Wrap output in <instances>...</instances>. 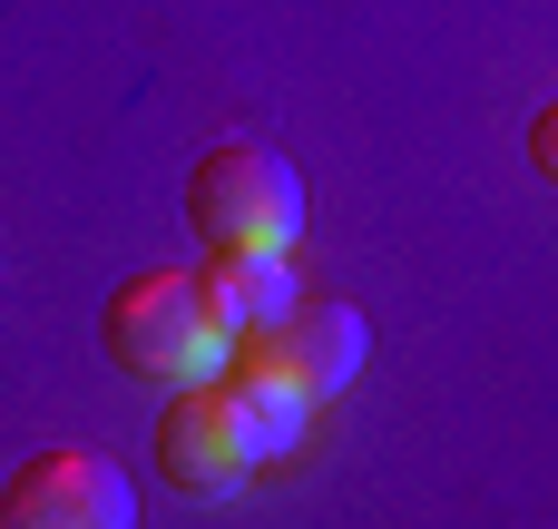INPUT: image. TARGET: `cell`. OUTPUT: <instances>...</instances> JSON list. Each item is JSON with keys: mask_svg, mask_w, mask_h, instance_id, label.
I'll return each instance as SVG.
<instances>
[{"mask_svg": "<svg viewBox=\"0 0 558 529\" xmlns=\"http://www.w3.org/2000/svg\"><path fill=\"white\" fill-rule=\"evenodd\" d=\"M294 432H304L294 402H265V393H245L226 373H196V383L167 393L157 471L177 491H196V501H226V491H245V471H265L275 452H294Z\"/></svg>", "mask_w": 558, "mask_h": 529, "instance_id": "1", "label": "cell"}, {"mask_svg": "<svg viewBox=\"0 0 558 529\" xmlns=\"http://www.w3.org/2000/svg\"><path fill=\"white\" fill-rule=\"evenodd\" d=\"M363 344H373V324H363L343 294H294V314L265 324V334H235L216 373L245 383V393H265V402L314 412L324 393H343V383L363 373Z\"/></svg>", "mask_w": 558, "mask_h": 529, "instance_id": "2", "label": "cell"}, {"mask_svg": "<svg viewBox=\"0 0 558 529\" xmlns=\"http://www.w3.org/2000/svg\"><path fill=\"white\" fill-rule=\"evenodd\" d=\"M186 226H196L206 255H284L294 226H304V187L275 147L226 137L186 167Z\"/></svg>", "mask_w": 558, "mask_h": 529, "instance_id": "3", "label": "cell"}, {"mask_svg": "<svg viewBox=\"0 0 558 529\" xmlns=\"http://www.w3.org/2000/svg\"><path fill=\"white\" fill-rule=\"evenodd\" d=\"M98 353H108L118 373H137V383H157V393H177V383H196V373H216V363H226V334L206 324L196 275L147 265V275H128V285L98 304Z\"/></svg>", "mask_w": 558, "mask_h": 529, "instance_id": "4", "label": "cell"}, {"mask_svg": "<svg viewBox=\"0 0 558 529\" xmlns=\"http://www.w3.org/2000/svg\"><path fill=\"white\" fill-rule=\"evenodd\" d=\"M0 520L10 529H128L137 491H128V471L108 452H39V461L10 471Z\"/></svg>", "mask_w": 558, "mask_h": 529, "instance_id": "5", "label": "cell"}, {"mask_svg": "<svg viewBox=\"0 0 558 529\" xmlns=\"http://www.w3.org/2000/svg\"><path fill=\"white\" fill-rule=\"evenodd\" d=\"M294 265L284 255H206L196 265V304H206V324L235 344V334H265V324H284L294 314Z\"/></svg>", "mask_w": 558, "mask_h": 529, "instance_id": "6", "label": "cell"}, {"mask_svg": "<svg viewBox=\"0 0 558 529\" xmlns=\"http://www.w3.org/2000/svg\"><path fill=\"white\" fill-rule=\"evenodd\" d=\"M530 167H539V177L558 187V98L539 108V118H530Z\"/></svg>", "mask_w": 558, "mask_h": 529, "instance_id": "7", "label": "cell"}]
</instances>
